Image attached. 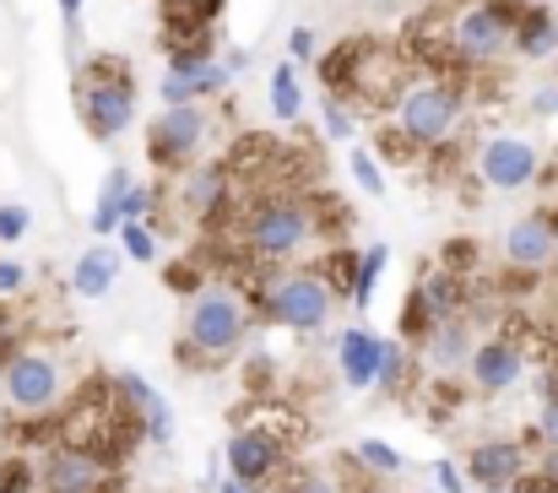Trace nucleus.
I'll return each instance as SVG.
<instances>
[{
    "label": "nucleus",
    "instance_id": "nucleus-27",
    "mask_svg": "<svg viewBox=\"0 0 558 493\" xmlns=\"http://www.w3.org/2000/svg\"><path fill=\"white\" fill-rule=\"evenodd\" d=\"M401 369H407V352H401V341H379V369H374V390H396Z\"/></svg>",
    "mask_w": 558,
    "mask_h": 493
},
{
    "label": "nucleus",
    "instance_id": "nucleus-11",
    "mask_svg": "<svg viewBox=\"0 0 558 493\" xmlns=\"http://www.w3.org/2000/svg\"><path fill=\"white\" fill-rule=\"evenodd\" d=\"M472 380H477V390H488V396H505L521 374H526V352H521V341L515 336H494V341H483V347H472Z\"/></svg>",
    "mask_w": 558,
    "mask_h": 493
},
{
    "label": "nucleus",
    "instance_id": "nucleus-8",
    "mask_svg": "<svg viewBox=\"0 0 558 493\" xmlns=\"http://www.w3.org/2000/svg\"><path fill=\"white\" fill-rule=\"evenodd\" d=\"M510 22H515V11H499L494 0L488 5H472V11H461L456 22H450V49H456V60H499L505 49H510Z\"/></svg>",
    "mask_w": 558,
    "mask_h": 493
},
{
    "label": "nucleus",
    "instance_id": "nucleus-41",
    "mask_svg": "<svg viewBox=\"0 0 558 493\" xmlns=\"http://www.w3.org/2000/svg\"><path fill=\"white\" fill-rule=\"evenodd\" d=\"M60 5H65V16L76 22V11H82V0H60Z\"/></svg>",
    "mask_w": 558,
    "mask_h": 493
},
{
    "label": "nucleus",
    "instance_id": "nucleus-19",
    "mask_svg": "<svg viewBox=\"0 0 558 493\" xmlns=\"http://www.w3.org/2000/svg\"><path fill=\"white\" fill-rule=\"evenodd\" d=\"M114 272H120V261H114V250H87L82 261H76V272H71V288L82 293V299H104L109 288H114Z\"/></svg>",
    "mask_w": 558,
    "mask_h": 493
},
{
    "label": "nucleus",
    "instance_id": "nucleus-2",
    "mask_svg": "<svg viewBox=\"0 0 558 493\" xmlns=\"http://www.w3.org/2000/svg\"><path fill=\"white\" fill-rule=\"evenodd\" d=\"M76 104H82L87 131H93L98 142H109V136H120V131L136 120V82H131L125 65L98 60V65H87V71L76 76Z\"/></svg>",
    "mask_w": 558,
    "mask_h": 493
},
{
    "label": "nucleus",
    "instance_id": "nucleus-7",
    "mask_svg": "<svg viewBox=\"0 0 558 493\" xmlns=\"http://www.w3.org/2000/svg\"><path fill=\"white\" fill-rule=\"evenodd\" d=\"M206 136H211L206 104H169L153 120V131H147V153H153V164L174 168V164H185V158H195L206 147Z\"/></svg>",
    "mask_w": 558,
    "mask_h": 493
},
{
    "label": "nucleus",
    "instance_id": "nucleus-4",
    "mask_svg": "<svg viewBox=\"0 0 558 493\" xmlns=\"http://www.w3.org/2000/svg\"><path fill=\"white\" fill-rule=\"evenodd\" d=\"M456 115H461L456 87H445V82H407V87H401L396 125H401V136H407L412 147H439V142L450 136Z\"/></svg>",
    "mask_w": 558,
    "mask_h": 493
},
{
    "label": "nucleus",
    "instance_id": "nucleus-3",
    "mask_svg": "<svg viewBox=\"0 0 558 493\" xmlns=\"http://www.w3.org/2000/svg\"><path fill=\"white\" fill-rule=\"evenodd\" d=\"M244 299H233L228 288H201L190 299L185 315V352H206V358H228L244 341Z\"/></svg>",
    "mask_w": 558,
    "mask_h": 493
},
{
    "label": "nucleus",
    "instance_id": "nucleus-12",
    "mask_svg": "<svg viewBox=\"0 0 558 493\" xmlns=\"http://www.w3.org/2000/svg\"><path fill=\"white\" fill-rule=\"evenodd\" d=\"M222 456H228L233 483H244V489H260V483L282 467V445H277L271 434H260V429H239Z\"/></svg>",
    "mask_w": 558,
    "mask_h": 493
},
{
    "label": "nucleus",
    "instance_id": "nucleus-34",
    "mask_svg": "<svg viewBox=\"0 0 558 493\" xmlns=\"http://www.w3.org/2000/svg\"><path fill=\"white\" fill-rule=\"evenodd\" d=\"M353 173H359V184H364V190H374V195L385 190V179H379V164H374L369 153H353Z\"/></svg>",
    "mask_w": 558,
    "mask_h": 493
},
{
    "label": "nucleus",
    "instance_id": "nucleus-35",
    "mask_svg": "<svg viewBox=\"0 0 558 493\" xmlns=\"http://www.w3.org/2000/svg\"><path fill=\"white\" fill-rule=\"evenodd\" d=\"M288 55H293V60H315V33H310V27H293Z\"/></svg>",
    "mask_w": 558,
    "mask_h": 493
},
{
    "label": "nucleus",
    "instance_id": "nucleus-24",
    "mask_svg": "<svg viewBox=\"0 0 558 493\" xmlns=\"http://www.w3.org/2000/svg\"><path fill=\"white\" fill-rule=\"evenodd\" d=\"M299 109H304V93H299L293 65L282 60V65L271 71V115H277V120H299Z\"/></svg>",
    "mask_w": 558,
    "mask_h": 493
},
{
    "label": "nucleus",
    "instance_id": "nucleus-17",
    "mask_svg": "<svg viewBox=\"0 0 558 493\" xmlns=\"http://www.w3.org/2000/svg\"><path fill=\"white\" fill-rule=\"evenodd\" d=\"M337 363H342V380L353 385V390H369L374 385V369H379V336L369 330H342V341H337Z\"/></svg>",
    "mask_w": 558,
    "mask_h": 493
},
{
    "label": "nucleus",
    "instance_id": "nucleus-16",
    "mask_svg": "<svg viewBox=\"0 0 558 493\" xmlns=\"http://www.w3.org/2000/svg\"><path fill=\"white\" fill-rule=\"evenodd\" d=\"M423 352H428V363L439 369V374H450V369H461L466 358H472V330L461 315H450V321H434L428 336H423Z\"/></svg>",
    "mask_w": 558,
    "mask_h": 493
},
{
    "label": "nucleus",
    "instance_id": "nucleus-32",
    "mask_svg": "<svg viewBox=\"0 0 558 493\" xmlns=\"http://www.w3.org/2000/svg\"><path fill=\"white\" fill-rule=\"evenodd\" d=\"M22 489H33V467L27 461H5L0 467V493H22Z\"/></svg>",
    "mask_w": 558,
    "mask_h": 493
},
{
    "label": "nucleus",
    "instance_id": "nucleus-15",
    "mask_svg": "<svg viewBox=\"0 0 558 493\" xmlns=\"http://www.w3.org/2000/svg\"><path fill=\"white\" fill-rule=\"evenodd\" d=\"M466 472H472V483H483L488 493H505L521 483V472H526V456H521V445L515 440H483L472 456H466Z\"/></svg>",
    "mask_w": 558,
    "mask_h": 493
},
{
    "label": "nucleus",
    "instance_id": "nucleus-22",
    "mask_svg": "<svg viewBox=\"0 0 558 493\" xmlns=\"http://www.w3.org/2000/svg\"><path fill=\"white\" fill-rule=\"evenodd\" d=\"M222 190H228V173L222 168H195V173H185V206L195 217H211L222 206Z\"/></svg>",
    "mask_w": 558,
    "mask_h": 493
},
{
    "label": "nucleus",
    "instance_id": "nucleus-30",
    "mask_svg": "<svg viewBox=\"0 0 558 493\" xmlns=\"http://www.w3.org/2000/svg\"><path fill=\"white\" fill-rule=\"evenodd\" d=\"M326 136H331V142L353 136V115H348V104H342V98H331V93H326Z\"/></svg>",
    "mask_w": 558,
    "mask_h": 493
},
{
    "label": "nucleus",
    "instance_id": "nucleus-1",
    "mask_svg": "<svg viewBox=\"0 0 558 493\" xmlns=\"http://www.w3.org/2000/svg\"><path fill=\"white\" fill-rule=\"evenodd\" d=\"M315 228H320V217H315L310 201H299V195H271V201H260V206L244 217V244H250L255 261H293V255L315 239Z\"/></svg>",
    "mask_w": 558,
    "mask_h": 493
},
{
    "label": "nucleus",
    "instance_id": "nucleus-36",
    "mask_svg": "<svg viewBox=\"0 0 558 493\" xmlns=\"http://www.w3.org/2000/svg\"><path fill=\"white\" fill-rule=\"evenodd\" d=\"M288 493H342L331 478H320V472H304V478H293V489Z\"/></svg>",
    "mask_w": 558,
    "mask_h": 493
},
{
    "label": "nucleus",
    "instance_id": "nucleus-6",
    "mask_svg": "<svg viewBox=\"0 0 558 493\" xmlns=\"http://www.w3.org/2000/svg\"><path fill=\"white\" fill-rule=\"evenodd\" d=\"M0 390H5V407L11 412H49L60 401V363L49 352H16L5 369H0Z\"/></svg>",
    "mask_w": 558,
    "mask_h": 493
},
{
    "label": "nucleus",
    "instance_id": "nucleus-31",
    "mask_svg": "<svg viewBox=\"0 0 558 493\" xmlns=\"http://www.w3.org/2000/svg\"><path fill=\"white\" fill-rule=\"evenodd\" d=\"M326 277H331V282H326L331 293H337V288L348 293V288H353V255H348V250H337V255L326 261Z\"/></svg>",
    "mask_w": 558,
    "mask_h": 493
},
{
    "label": "nucleus",
    "instance_id": "nucleus-20",
    "mask_svg": "<svg viewBox=\"0 0 558 493\" xmlns=\"http://www.w3.org/2000/svg\"><path fill=\"white\" fill-rule=\"evenodd\" d=\"M412 293L423 299V310H428L434 321H450V315H461V304H466V288H461L456 272H434V277L417 282Z\"/></svg>",
    "mask_w": 558,
    "mask_h": 493
},
{
    "label": "nucleus",
    "instance_id": "nucleus-29",
    "mask_svg": "<svg viewBox=\"0 0 558 493\" xmlns=\"http://www.w3.org/2000/svg\"><path fill=\"white\" fill-rule=\"evenodd\" d=\"M359 461H364L369 472H401V456H396L390 445H379V440H364V445H359Z\"/></svg>",
    "mask_w": 558,
    "mask_h": 493
},
{
    "label": "nucleus",
    "instance_id": "nucleus-40",
    "mask_svg": "<svg viewBox=\"0 0 558 493\" xmlns=\"http://www.w3.org/2000/svg\"><path fill=\"white\" fill-rule=\"evenodd\" d=\"M532 109H537V115H558V93L554 87H543V93L532 98Z\"/></svg>",
    "mask_w": 558,
    "mask_h": 493
},
{
    "label": "nucleus",
    "instance_id": "nucleus-14",
    "mask_svg": "<svg viewBox=\"0 0 558 493\" xmlns=\"http://www.w3.org/2000/svg\"><path fill=\"white\" fill-rule=\"evenodd\" d=\"M554 244H558L554 217H548V212H532V217H521V223L505 233V261L521 266V272H543V266L554 261Z\"/></svg>",
    "mask_w": 558,
    "mask_h": 493
},
{
    "label": "nucleus",
    "instance_id": "nucleus-10",
    "mask_svg": "<svg viewBox=\"0 0 558 493\" xmlns=\"http://www.w3.org/2000/svg\"><path fill=\"white\" fill-rule=\"evenodd\" d=\"M537 147L532 142H521V136H494L488 147H483V158H477V173L494 184V190H521V184H532L537 179Z\"/></svg>",
    "mask_w": 558,
    "mask_h": 493
},
{
    "label": "nucleus",
    "instance_id": "nucleus-28",
    "mask_svg": "<svg viewBox=\"0 0 558 493\" xmlns=\"http://www.w3.org/2000/svg\"><path fill=\"white\" fill-rule=\"evenodd\" d=\"M537 434L543 445L558 450V385H543V407H537Z\"/></svg>",
    "mask_w": 558,
    "mask_h": 493
},
{
    "label": "nucleus",
    "instance_id": "nucleus-18",
    "mask_svg": "<svg viewBox=\"0 0 558 493\" xmlns=\"http://www.w3.org/2000/svg\"><path fill=\"white\" fill-rule=\"evenodd\" d=\"M510 49L515 55H548L558 49V22L543 11V5H526V11H515V22H510Z\"/></svg>",
    "mask_w": 558,
    "mask_h": 493
},
{
    "label": "nucleus",
    "instance_id": "nucleus-38",
    "mask_svg": "<svg viewBox=\"0 0 558 493\" xmlns=\"http://www.w3.org/2000/svg\"><path fill=\"white\" fill-rule=\"evenodd\" d=\"M147 206H153V195H147V190H136V184H131V195H125V217H120V223H136V217H142V212H147Z\"/></svg>",
    "mask_w": 558,
    "mask_h": 493
},
{
    "label": "nucleus",
    "instance_id": "nucleus-21",
    "mask_svg": "<svg viewBox=\"0 0 558 493\" xmlns=\"http://www.w3.org/2000/svg\"><path fill=\"white\" fill-rule=\"evenodd\" d=\"M125 195H131V173L114 168V173L104 179L98 206H93V233H114V228H120V217H125Z\"/></svg>",
    "mask_w": 558,
    "mask_h": 493
},
{
    "label": "nucleus",
    "instance_id": "nucleus-26",
    "mask_svg": "<svg viewBox=\"0 0 558 493\" xmlns=\"http://www.w3.org/2000/svg\"><path fill=\"white\" fill-rule=\"evenodd\" d=\"M120 244L131 261H153L158 255V239H153V223H120Z\"/></svg>",
    "mask_w": 558,
    "mask_h": 493
},
{
    "label": "nucleus",
    "instance_id": "nucleus-44",
    "mask_svg": "<svg viewBox=\"0 0 558 493\" xmlns=\"http://www.w3.org/2000/svg\"><path fill=\"white\" fill-rule=\"evenodd\" d=\"M554 228H558V217H554ZM554 261H558V244H554Z\"/></svg>",
    "mask_w": 558,
    "mask_h": 493
},
{
    "label": "nucleus",
    "instance_id": "nucleus-42",
    "mask_svg": "<svg viewBox=\"0 0 558 493\" xmlns=\"http://www.w3.org/2000/svg\"><path fill=\"white\" fill-rule=\"evenodd\" d=\"M217 493H250V489H239V483H217Z\"/></svg>",
    "mask_w": 558,
    "mask_h": 493
},
{
    "label": "nucleus",
    "instance_id": "nucleus-13",
    "mask_svg": "<svg viewBox=\"0 0 558 493\" xmlns=\"http://www.w3.org/2000/svg\"><path fill=\"white\" fill-rule=\"evenodd\" d=\"M49 493H104V461L82 445H54L44 461Z\"/></svg>",
    "mask_w": 558,
    "mask_h": 493
},
{
    "label": "nucleus",
    "instance_id": "nucleus-25",
    "mask_svg": "<svg viewBox=\"0 0 558 493\" xmlns=\"http://www.w3.org/2000/svg\"><path fill=\"white\" fill-rule=\"evenodd\" d=\"M136 412H142V429H147V440H158V445H169V440H174V412H169V401H163L158 390H153V396H147Z\"/></svg>",
    "mask_w": 558,
    "mask_h": 493
},
{
    "label": "nucleus",
    "instance_id": "nucleus-23",
    "mask_svg": "<svg viewBox=\"0 0 558 493\" xmlns=\"http://www.w3.org/2000/svg\"><path fill=\"white\" fill-rule=\"evenodd\" d=\"M385 261H390V250H385V244H374V250H364V255L353 261V288H348V299H353L359 310L369 304L374 282H379V272H385Z\"/></svg>",
    "mask_w": 558,
    "mask_h": 493
},
{
    "label": "nucleus",
    "instance_id": "nucleus-9",
    "mask_svg": "<svg viewBox=\"0 0 558 493\" xmlns=\"http://www.w3.org/2000/svg\"><path fill=\"white\" fill-rule=\"evenodd\" d=\"M228 76H233V65L211 60V49L206 55H174V65L163 76V104H206L211 93L228 87Z\"/></svg>",
    "mask_w": 558,
    "mask_h": 493
},
{
    "label": "nucleus",
    "instance_id": "nucleus-37",
    "mask_svg": "<svg viewBox=\"0 0 558 493\" xmlns=\"http://www.w3.org/2000/svg\"><path fill=\"white\" fill-rule=\"evenodd\" d=\"M434 478H439V493H461L466 483H461V472H456V461H439L434 467Z\"/></svg>",
    "mask_w": 558,
    "mask_h": 493
},
{
    "label": "nucleus",
    "instance_id": "nucleus-33",
    "mask_svg": "<svg viewBox=\"0 0 558 493\" xmlns=\"http://www.w3.org/2000/svg\"><path fill=\"white\" fill-rule=\"evenodd\" d=\"M27 223H33V217H27V206H0V239H5V244H11V239H22V233H27Z\"/></svg>",
    "mask_w": 558,
    "mask_h": 493
},
{
    "label": "nucleus",
    "instance_id": "nucleus-43",
    "mask_svg": "<svg viewBox=\"0 0 558 493\" xmlns=\"http://www.w3.org/2000/svg\"><path fill=\"white\" fill-rule=\"evenodd\" d=\"M364 5H396V0H364Z\"/></svg>",
    "mask_w": 558,
    "mask_h": 493
},
{
    "label": "nucleus",
    "instance_id": "nucleus-5",
    "mask_svg": "<svg viewBox=\"0 0 558 493\" xmlns=\"http://www.w3.org/2000/svg\"><path fill=\"white\" fill-rule=\"evenodd\" d=\"M260 310L288 330H315L326 326V315H331V288L315 272H282V277L266 282Z\"/></svg>",
    "mask_w": 558,
    "mask_h": 493
},
{
    "label": "nucleus",
    "instance_id": "nucleus-39",
    "mask_svg": "<svg viewBox=\"0 0 558 493\" xmlns=\"http://www.w3.org/2000/svg\"><path fill=\"white\" fill-rule=\"evenodd\" d=\"M22 282H27V272H22L16 261H0V293H16Z\"/></svg>",
    "mask_w": 558,
    "mask_h": 493
}]
</instances>
